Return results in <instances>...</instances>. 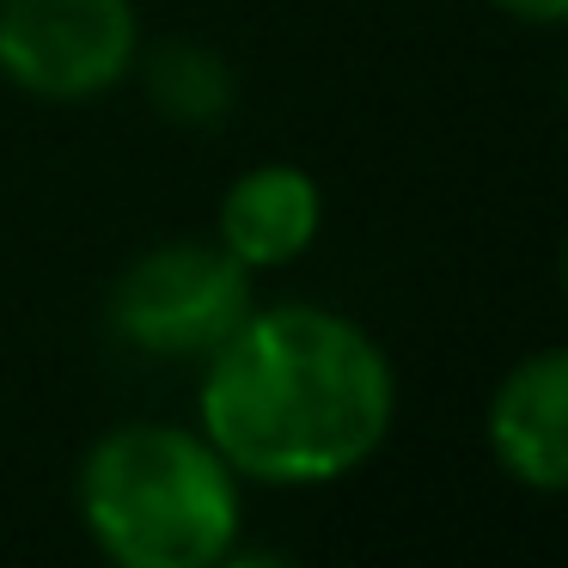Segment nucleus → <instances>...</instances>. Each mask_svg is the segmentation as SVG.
I'll list each match as a JSON object with an SVG mask.
<instances>
[{"label": "nucleus", "mask_w": 568, "mask_h": 568, "mask_svg": "<svg viewBox=\"0 0 568 568\" xmlns=\"http://www.w3.org/2000/svg\"><path fill=\"white\" fill-rule=\"evenodd\" d=\"M196 428L245 489H331L361 477L397 428L392 355L324 300H257L202 361Z\"/></svg>", "instance_id": "1"}, {"label": "nucleus", "mask_w": 568, "mask_h": 568, "mask_svg": "<svg viewBox=\"0 0 568 568\" xmlns=\"http://www.w3.org/2000/svg\"><path fill=\"white\" fill-rule=\"evenodd\" d=\"M74 514L116 568H226L245 538V477L196 422H116L80 453Z\"/></svg>", "instance_id": "2"}, {"label": "nucleus", "mask_w": 568, "mask_h": 568, "mask_svg": "<svg viewBox=\"0 0 568 568\" xmlns=\"http://www.w3.org/2000/svg\"><path fill=\"white\" fill-rule=\"evenodd\" d=\"M257 306V275L221 239H160L116 270L104 324L148 361H209Z\"/></svg>", "instance_id": "3"}, {"label": "nucleus", "mask_w": 568, "mask_h": 568, "mask_svg": "<svg viewBox=\"0 0 568 568\" xmlns=\"http://www.w3.org/2000/svg\"><path fill=\"white\" fill-rule=\"evenodd\" d=\"M135 0H0V80L38 104H92L141 62Z\"/></svg>", "instance_id": "4"}, {"label": "nucleus", "mask_w": 568, "mask_h": 568, "mask_svg": "<svg viewBox=\"0 0 568 568\" xmlns=\"http://www.w3.org/2000/svg\"><path fill=\"white\" fill-rule=\"evenodd\" d=\"M483 446L526 495H568V343L519 355L483 404Z\"/></svg>", "instance_id": "5"}, {"label": "nucleus", "mask_w": 568, "mask_h": 568, "mask_svg": "<svg viewBox=\"0 0 568 568\" xmlns=\"http://www.w3.org/2000/svg\"><path fill=\"white\" fill-rule=\"evenodd\" d=\"M324 233V184L300 160H257L221 190L214 239L245 263L251 275H270L300 263Z\"/></svg>", "instance_id": "6"}, {"label": "nucleus", "mask_w": 568, "mask_h": 568, "mask_svg": "<svg viewBox=\"0 0 568 568\" xmlns=\"http://www.w3.org/2000/svg\"><path fill=\"white\" fill-rule=\"evenodd\" d=\"M135 87H141V99H148L172 129H184V135H214V129H226L239 116V99H245V80H239L233 55L214 50V43H196V38L141 43Z\"/></svg>", "instance_id": "7"}, {"label": "nucleus", "mask_w": 568, "mask_h": 568, "mask_svg": "<svg viewBox=\"0 0 568 568\" xmlns=\"http://www.w3.org/2000/svg\"><path fill=\"white\" fill-rule=\"evenodd\" d=\"M489 7L514 26H550V31L568 26V0H489Z\"/></svg>", "instance_id": "8"}, {"label": "nucleus", "mask_w": 568, "mask_h": 568, "mask_svg": "<svg viewBox=\"0 0 568 568\" xmlns=\"http://www.w3.org/2000/svg\"><path fill=\"white\" fill-rule=\"evenodd\" d=\"M556 282H562V306H568V239H562V257H556Z\"/></svg>", "instance_id": "9"}]
</instances>
